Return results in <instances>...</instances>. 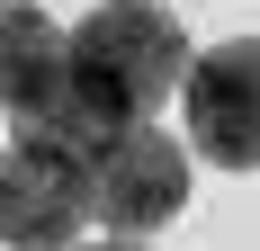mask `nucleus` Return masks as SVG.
<instances>
[{
    "instance_id": "nucleus-1",
    "label": "nucleus",
    "mask_w": 260,
    "mask_h": 251,
    "mask_svg": "<svg viewBox=\"0 0 260 251\" xmlns=\"http://www.w3.org/2000/svg\"><path fill=\"white\" fill-rule=\"evenodd\" d=\"M72 72H81V152H90L99 135L144 125L171 90H188L198 45L161 0H99L72 27Z\"/></svg>"
},
{
    "instance_id": "nucleus-2",
    "label": "nucleus",
    "mask_w": 260,
    "mask_h": 251,
    "mask_svg": "<svg viewBox=\"0 0 260 251\" xmlns=\"http://www.w3.org/2000/svg\"><path fill=\"white\" fill-rule=\"evenodd\" d=\"M81 215H90V152L45 125H9L0 152V233L9 251H72Z\"/></svg>"
},
{
    "instance_id": "nucleus-3",
    "label": "nucleus",
    "mask_w": 260,
    "mask_h": 251,
    "mask_svg": "<svg viewBox=\"0 0 260 251\" xmlns=\"http://www.w3.org/2000/svg\"><path fill=\"white\" fill-rule=\"evenodd\" d=\"M188 206V144H171L153 117L144 125H117L90 144V215L108 233H161L171 215Z\"/></svg>"
},
{
    "instance_id": "nucleus-4",
    "label": "nucleus",
    "mask_w": 260,
    "mask_h": 251,
    "mask_svg": "<svg viewBox=\"0 0 260 251\" xmlns=\"http://www.w3.org/2000/svg\"><path fill=\"white\" fill-rule=\"evenodd\" d=\"M188 108V152L215 171H260V36H224L198 54L180 90Z\"/></svg>"
},
{
    "instance_id": "nucleus-5",
    "label": "nucleus",
    "mask_w": 260,
    "mask_h": 251,
    "mask_svg": "<svg viewBox=\"0 0 260 251\" xmlns=\"http://www.w3.org/2000/svg\"><path fill=\"white\" fill-rule=\"evenodd\" d=\"M0 99H9V125H45V135H72L81 144V72H72V36L9 0L0 18Z\"/></svg>"
},
{
    "instance_id": "nucleus-6",
    "label": "nucleus",
    "mask_w": 260,
    "mask_h": 251,
    "mask_svg": "<svg viewBox=\"0 0 260 251\" xmlns=\"http://www.w3.org/2000/svg\"><path fill=\"white\" fill-rule=\"evenodd\" d=\"M72 251H144L135 233H117V242H72Z\"/></svg>"
}]
</instances>
